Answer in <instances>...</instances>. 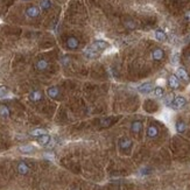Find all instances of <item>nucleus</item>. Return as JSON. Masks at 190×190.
<instances>
[{
    "instance_id": "17",
    "label": "nucleus",
    "mask_w": 190,
    "mask_h": 190,
    "mask_svg": "<svg viewBox=\"0 0 190 190\" xmlns=\"http://www.w3.org/2000/svg\"><path fill=\"white\" fill-rule=\"evenodd\" d=\"M154 35H155V39L157 41H166L167 40V34L164 33L162 29H156Z\"/></svg>"
},
{
    "instance_id": "24",
    "label": "nucleus",
    "mask_w": 190,
    "mask_h": 190,
    "mask_svg": "<svg viewBox=\"0 0 190 190\" xmlns=\"http://www.w3.org/2000/svg\"><path fill=\"white\" fill-rule=\"evenodd\" d=\"M153 92H154V96H155V97H157V98H161V97H163V95H164L163 88H161V86H156V88L153 90Z\"/></svg>"
},
{
    "instance_id": "5",
    "label": "nucleus",
    "mask_w": 190,
    "mask_h": 190,
    "mask_svg": "<svg viewBox=\"0 0 190 190\" xmlns=\"http://www.w3.org/2000/svg\"><path fill=\"white\" fill-rule=\"evenodd\" d=\"M84 56H85L86 59H96V57H98L99 56V52L97 50H95L91 46L86 47L85 50H84Z\"/></svg>"
},
{
    "instance_id": "18",
    "label": "nucleus",
    "mask_w": 190,
    "mask_h": 190,
    "mask_svg": "<svg viewBox=\"0 0 190 190\" xmlns=\"http://www.w3.org/2000/svg\"><path fill=\"white\" fill-rule=\"evenodd\" d=\"M157 133H159V131H157L156 126H154V125L149 126V127H148V130H147V135L152 139L155 138V137L157 135Z\"/></svg>"
},
{
    "instance_id": "31",
    "label": "nucleus",
    "mask_w": 190,
    "mask_h": 190,
    "mask_svg": "<svg viewBox=\"0 0 190 190\" xmlns=\"http://www.w3.org/2000/svg\"><path fill=\"white\" fill-rule=\"evenodd\" d=\"M22 1H29V0H22Z\"/></svg>"
},
{
    "instance_id": "14",
    "label": "nucleus",
    "mask_w": 190,
    "mask_h": 190,
    "mask_svg": "<svg viewBox=\"0 0 190 190\" xmlns=\"http://www.w3.org/2000/svg\"><path fill=\"white\" fill-rule=\"evenodd\" d=\"M50 140H52V137L49 134H43V135H41V137L38 138V142L41 146H47V145L50 142Z\"/></svg>"
},
{
    "instance_id": "13",
    "label": "nucleus",
    "mask_w": 190,
    "mask_h": 190,
    "mask_svg": "<svg viewBox=\"0 0 190 190\" xmlns=\"http://www.w3.org/2000/svg\"><path fill=\"white\" fill-rule=\"evenodd\" d=\"M131 130L133 133H135V134H138L140 133V131L142 130V123L141 121H139V120H135V121H133L131 125Z\"/></svg>"
},
{
    "instance_id": "20",
    "label": "nucleus",
    "mask_w": 190,
    "mask_h": 190,
    "mask_svg": "<svg viewBox=\"0 0 190 190\" xmlns=\"http://www.w3.org/2000/svg\"><path fill=\"white\" fill-rule=\"evenodd\" d=\"M124 25L127 29H131V30H133V29H135V28H137V22H135L134 20H132V19L125 20Z\"/></svg>"
},
{
    "instance_id": "7",
    "label": "nucleus",
    "mask_w": 190,
    "mask_h": 190,
    "mask_svg": "<svg viewBox=\"0 0 190 190\" xmlns=\"http://www.w3.org/2000/svg\"><path fill=\"white\" fill-rule=\"evenodd\" d=\"M79 46V42L78 40L76 39L75 36H70V38H68L66 39V47L69 48V49H71V50H75V49H77Z\"/></svg>"
},
{
    "instance_id": "16",
    "label": "nucleus",
    "mask_w": 190,
    "mask_h": 190,
    "mask_svg": "<svg viewBox=\"0 0 190 190\" xmlns=\"http://www.w3.org/2000/svg\"><path fill=\"white\" fill-rule=\"evenodd\" d=\"M119 146L123 148V149H126V148H130L132 146V141L131 139L128 138H123L120 139V141H119Z\"/></svg>"
},
{
    "instance_id": "2",
    "label": "nucleus",
    "mask_w": 190,
    "mask_h": 190,
    "mask_svg": "<svg viewBox=\"0 0 190 190\" xmlns=\"http://www.w3.org/2000/svg\"><path fill=\"white\" fill-rule=\"evenodd\" d=\"M26 15L30 19H34V18H38L40 15V8L38 6H34V5H30L26 8Z\"/></svg>"
},
{
    "instance_id": "28",
    "label": "nucleus",
    "mask_w": 190,
    "mask_h": 190,
    "mask_svg": "<svg viewBox=\"0 0 190 190\" xmlns=\"http://www.w3.org/2000/svg\"><path fill=\"white\" fill-rule=\"evenodd\" d=\"M177 62H178V54L175 52V54L173 55V57H171V63H173V64H176Z\"/></svg>"
},
{
    "instance_id": "6",
    "label": "nucleus",
    "mask_w": 190,
    "mask_h": 190,
    "mask_svg": "<svg viewBox=\"0 0 190 190\" xmlns=\"http://www.w3.org/2000/svg\"><path fill=\"white\" fill-rule=\"evenodd\" d=\"M176 76L178 77V79H182V81H184V82H189V75H188V72H187V70L184 69L183 66H180V68H177L176 70Z\"/></svg>"
},
{
    "instance_id": "19",
    "label": "nucleus",
    "mask_w": 190,
    "mask_h": 190,
    "mask_svg": "<svg viewBox=\"0 0 190 190\" xmlns=\"http://www.w3.org/2000/svg\"><path fill=\"white\" fill-rule=\"evenodd\" d=\"M52 7V1L50 0H40V8L42 11H48Z\"/></svg>"
},
{
    "instance_id": "15",
    "label": "nucleus",
    "mask_w": 190,
    "mask_h": 190,
    "mask_svg": "<svg viewBox=\"0 0 190 190\" xmlns=\"http://www.w3.org/2000/svg\"><path fill=\"white\" fill-rule=\"evenodd\" d=\"M9 114H11V112L6 105H0V117L2 119H7L9 118Z\"/></svg>"
},
{
    "instance_id": "9",
    "label": "nucleus",
    "mask_w": 190,
    "mask_h": 190,
    "mask_svg": "<svg viewBox=\"0 0 190 190\" xmlns=\"http://www.w3.org/2000/svg\"><path fill=\"white\" fill-rule=\"evenodd\" d=\"M47 95H48V97L52 99H55L59 97V90L57 86H50V88H48L47 89Z\"/></svg>"
},
{
    "instance_id": "3",
    "label": "nucleus",
    "mask_w": 190,
    "mask_h": 190,
    "mask_svg": "<svg viewBox=\"0 0 190 190\" xmlns=\"http://www.w3.org/2000/svg\"><path fill=\"white\" fill-rule=\"evenodd\" d=\"M185 104H187V99L184 98V97H182V96H177V97H175L170 107H173L174 110H178V109L183 107Z\"/></svg>"
},
{
    "instance_id": "12",
    "label": "nucleus",
    "mask_w": 190,
    "mask_h": 190,
    "mask_svg": "<svg viewBox=\"0 0 190 190\" xmlns=\"http://www.w3.org/2000/svg\"><path fill=\"white\" fill-rule=\"evenodd\" d=\"M29 99L32 102H40L42 99V93L39 90H33V91L29 93Z\"/></svg>"
},
{
    "instance_id": "10",
    "label": "nucleus",
    "mask_w": 190,
    "mask_h": 190,
    "mask_svg": "<svg viewBox=\"0 0 190 190\" xmlns=\"http://www.w3.org/2000/svg\"><path fill=\"white\" fill-rule=\"evenodd\" d=\"M163 56H164V52L161 48H155L152 52V57H153L154 61H161V59H163Z\"/></svg>"
},
{
    "instance_id": "25",
    "label": "nucleus",
    "mask_w": 190,
    "mask_h": 190,
    "mask_svg": "<svg viewBox=\"0 0 190 190\" xmlns=\"http://www.w3.org/2000/svg\"><path fill=\"white\" fill-rule=\"evenodd\" d=\"M30 134H32L33 137L39 138V137L43 135V134H47V133H46V131H45V130H42V128H36V130H33V131L30 132Z\"/></svg>"
},
{
    "instance_id": "29",
    "label": "nucleus",
    "mask_w": 190,
    "mask_h": 190,
    "mask_svg": "<svg viewBox=\"0 0 190 190\" xmlns=\"http://www.w3.org/2000/svg\"><path fill=\"white\" fill-rule=\"evenodd\" d=\"M184 19L187 20L188 22H190V9L189 11H187V12L184 13Z\"/></svg>"
},
{
    "instance_id": "22",
    "label": "nucleus",
    "mask_w": 190,
    "mask_h": 190,
    "mask_svg": "<svg viewBox=\"0 0 190 190\" xmlns=\"http://www.w3.org/2000/svg\"><path fill=\"white\" fill-rule=\"evenodd\" d=\"M174 99H175V96H174V93H168L163 99V103L166 106H171L173 104V102H174Z\"/></svg>"
},
{
    "instance_id": "11",
    "label": "nucleus",
    "mask_w": 190,
    "mask_h": 190,
    "mask_svg": "<svg viewBox=\"0 0 190 190\" xmlns=\"http://www.w3.org/2000/svg\"><path fill=\"white\" fill-rule=\"evenodd\" d=\"M48 66H49V63H48V61L47 59H39L38 62H36V69L39 70V71H45L48 69Z\"/></svg>"
},
{
    "instance_id": "8",
    "label": "nucleus",
    "mask_w": 190,
    "mask_h": 190,
    "mask_svg": "<svg viewBox=\"0 0 190 190\" xmlns=\"http://www.w3.org/2000/svg\"><path fill=\"white\" fill-rule=\"evenodd\" d=\"M168 84L170 86L171 89H178L180 88V81H178V77L176 75H170L169 78H168Z\"/></svg>"
},
{
    "instance_id": "23",
    "label": "nucleus",
    "mask_w": 190,
    "mask_h": 190,
    "mask_svg": "<svg viewBox=\"0 0 190 190\" xmlns=\"http://www.w3.org/2000/svg\"><path fill=\"white\" fill-rule=\"evenodd\" d=\"M18 170H19L20 174L25 175V174L28 173V166H27L25 162H20L19 166H18Z\"/></svg>"
},
{
    "instance_id": "26",
    "label": "nucleus",
    "mask_w": 190,
    "mask_h": 190,
    "mask_svg": "<svg viewBox=\"0 0 190 190\" xmlns=\"http://www.w3.org/2000/svg\"><path fill=\"white\" fill-rule=\"evenodd\" d=\"M19 149L22 153H32V152H34V147L30 145H25V146H21Z\"/></svg>"
},
{
    "instance_id": "30",
    "label": "nucleus",
    "mask_w": 190,
    "mask_h": 190,
    "mask_svg": "<svg viewBox=\"0 0 190 190\" xmlns=\"http://www.w3.org/2000/svg\"><path fill=\"white\" fill-rule=\"evenodd\" d=\"M69 61H70V59H69V57H63V59H62V63H63V64H64V66H66V64H68V63H69Z\"/></svg>"
},
{
    "instance_id": "21",
    "label": "nucleus",
    "mask_w": 190,
    "mask_h": 190,
    "mask_svg": "<svg viewBox=\"0 0 190 190\" xmlns=\"http://www.w3.org/2000/svg\"><path fill=\"white\" fill-rule=\"evenodd\" d=\"M175 127H176V131L178 132V133H183V132L187 130V125H185V123L182 121V120H178V121H176Z\"/></svg>"
},
{
    "instance_id": "27",
    "label": "nucleus",
    "mask_w": 190,
    "mask_h": 190,
    "mask_svg": "<svg viewBox=\"0 0 190 190\" xmlns=\"http://www.w3.org/2000/svg\"><path fill=\"white\" fill-rule=\"evenodd\" d=\"M7 92H8V89H7L6 86H0V98L5 97L7 95Z\"/></svg>"
},
{
    "instance_id": "4",
    "label": "nucleus",
    "mask_w": 190,
    "mask_h": 190,
    "mask_svg": "<svg viewBox=\"0 0 190 190\" xmlns=\"http://www.w3.org/2000/svg\"><path fill=\"white\" fill-rule=\"evenodd\" d=\"M153 90H154V84L151 82H147V83H144L138 86V91L140 93H149Z\"/></svg>"
},
{
    "instance_id": "1",
    "label": "nucleus",
    "mask_w": 190,
    "mask_h": 190,
    "mask_svg": "<svg viewBox=\"0 0 190 190\" xmlns=\"http://www.w3.org/2000/svg\"><path fill=\"white\" fill-rule=\"evenodd\" d=\"M90 46H91L95 50H97L98 52H100L109 48V43H107L106 41H104V40H97V41H95L92 45H90Z\"/></svg>"
}]
</instances>
